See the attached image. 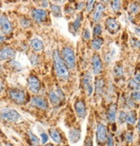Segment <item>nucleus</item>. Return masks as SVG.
I'll return each mask as SVG.
<instances>
[{
  "label": "nucleus",
  "mask_w": 140,
  "mask_h": 146,
  "mask_svg": "<svg viewBox=\"0 0 140 146\" xmlns=\"http://www.w3.org/2000/svg\"><path fill=\"white\" fill-rule=\"evenodd\" d=\"M53 61L57 77L62 80H67L69 78L68 69L63 62L61 57L60 56V53L56 50L53 52Z\"/></svg>",
  "instance_id": "f257e3e1"
},
{
  "label": "nucleus",
  "mask_w": 140,
  "mask_h": 146,
  "mask_svg": "<svg viewBox=\"0 0 140 146\" xmlns=\"http://www.w3.org/2000/svg\"><path fill=\"white\" fill-rule=\"evenodd\" d=\"M94 2L95 0H86V12H90L94 5Z\"/></svg>",
  "instance_id": "7c9ffc66"
},
{
  "label": "nucleus",
  "mask_w": 140,
  "mask_h": 146,
  "mask_svg": "<svg viewBox=\"0 0 140 146\" xmlns=\"http://www.w3.org/2000/svg\"><path fill=\"white\" fill-rule=\"evenodd\" d=\"M48 97H49V100L51 101V103L53 104L54 105H56V104H58L60 103L61 99L59 98V97L57 96V94L55 92V91H50Z\"/></svg>",
  "instance_id": "b1692460"
},
{
  "label": "nucleus",
  "mask_w": 140,
  "mask_h": 146,
  "mask_svg": "<svg viewBox=\"0 0 140 146\" xmlns=\"http://www.w3.org/2000/svg\"><path fill=\"white\" fill-rule=\"evenodd\" d=\"M75 110L77 116L83 119L86 116V105L82 100H77L75 103Z\"/></svg>",
  "instance_id": "ddd939ff"
},
{
  "label": "nucleus",
  "mask_w": 140,
  "mask_h": 146,
  "mask_svg": "<svg viewBox=\"0 0 140 146\" xmlns=\"http://www.w3.org/2000/svg\"><path fill=\"white\" fill-rule=\"evenodd\" d=\"M29 60H30V62H31V64H34V65H36V64H37L38 63H39V56H37V55H36V54H32L31 56L29 57Z\"/></svg>",
  "instance_id": "72a5a7b5"
},
{
  "label": "nucleus",
  "mask_w": 140,
  "mask_h": 146,
  "mask_svg": "<svg viewBox=\"0 0 140 146\" xmlns=\"http://www.w3.org/2000/svg\"><path fill=\"white\" fill-rule=\"evenodd\" d=\"M30 21L29 19H27V18H22L21 19V25L24 28H28L30 26Z\"/></svg>",
  "instance_id": "c9c22d12"
},
{
  "label": "nucleus",
  "mask_w": 140,
  "mask_h": 146,
  "mask_svg": "<svg viewBox=\"0 0 140 146\" xmlns=\"http://www.w3.org/2000/svg\"><path fill=\"white\" fill-rule=\"evenodd\" d=\"M138 11H139V5L137 2H134L130 6V9H129V11L131 14L132 15H136L138 13Z\"/></svg>",
  "instance_id": "a878e982"
},
{
  "label": "nucleus",
  "mask_w": 140,
  "mask_h": 146,
  "mask_svg": "<svg viewBox=\"0 0 140 146\" xmlns=\"http://www.w3.org/2000/svg\"><path fill=\"white\" fill-rule=\"evenodd\" d=\"M0 117L6 122H16L20 118V114L16 110L10 108H3L0 111Z\"/></svg>",
  "instance_id": "7ed1b4c3"
},
{
  "label": "nucleus",
  "mask_w": 140,
  "mask_h": 146,
  "mask_svg": "<svg viewBox=\"0 0 140 146\" xmlns=\"http://www.w3.org/2000/svg\"><path fill=\"white\" fill-rule=\"evenodd\" d=\"M104 11H105V6L103 5V4L99 3V4L96 5L95 11L93 14V21L94 22L97 23L101 19V17L104 14Z\"/></svg>",
  "instance_id": "2eb2a0df"
},
{
  "label": "nucleus",
  "mask_w": 140,
  "mask_h": 146,
  "mask_svg": "<svg viewBox=\"0 0 140 146\" xmlns=\"http://www.w3.org/2000/svg\"><path fill=\"white\" fill-rule=\"evenodd\" d=\"M91 62H92V68H93L94 74V75L99 74L103 70V65H102V61H101L99 55L94 54L92 57Z\"/></svg>",
  "instance_id": "9d476101"
},
{
  "label": "nucleus",
  "mask_w": 140,
  "mask_h": 146,
  "mask_svg": "<svg viewBox=\"0 0 140 146\" xmlns=\"http://www.w3.org/2000/svg\"><path fill=\"white\" fill-rule=\"evenodd\" d=\"M137 121V112L135 111H131L129 113L126 114V122H127L128 123L133 125L136 123Z\"/></svg>",
  "instance_id": "aec40b11"
},
{
  "label": "nucleus",
  "mask_w": 140,
  "mask_h": 146,
  "mask_svg": "<svg viewBox=\"0 0 140 146\" xmlns=\"http://www.w3.org/2000/svg\"><path fill=\"white\" fill-rule=\"evenodd\" d=\"M134 80H136L137 82L139 83V81H140V74H139V72H137V74H135V76H134Z\"/></svg>",
  "instance_id": "49530a36"
},
{
  "label": "nucleus",
  "mask_w": 140,
  "mask_h": 146,
  "mask_svg": "<svg viewBox=\"0 0 140 146\" xmlns=\"http://www.w3.org/2000/svg\"><path fill=\"white\" fill-rule=\"evenodd\" d=\"M84 6H85V5H84V4H83L82 2H80V3H79V4H78V6H77V10H78V11H80V10L81 11V10H82V9L84 8Z\"/></svg>",
  "instance_id": "de8ad7c7"
},
{
  "label": "nucleus",
  "mask_w": 140,
  "mask_h": 146,
  "mask_svg": "<svg viewBox=\"0 0 140 146\" xmlns=\"http://www.w3.org/2000/svg\"><path fill=\"white\" fill-rule=\"evenodd\" d=\"M128 85H129V87L130 88H131V89H133V90H139V83L138 82H137L136 80H134V79H132V80H130L129 81V84H128Z\"/></svg>",
  "instance_id": "473e14b6"
},
{
  "label": "nucleus",
  "mask_w": 140,
  "mask_h": 146,
  "mask_svg": "<svg viewBox=\"0 0 140 146\" xmlns=\"http://www.w3.org/2000/svg\"><path fill=\"white\" fill-rule=\"evenodd\" d=\"M6 146H14V145L11 144V143H6Z\"/></svg>",
  "instance_id": "603ef678"
},
{
  "label": "nucleus",
  "mask_w": 140,
  "mask_h": 146,
  "mask_svg": "<svg viewBox=\"0 0 140 146\" xmlns=\"http://www.w3.org/2000/svg\"><path fill=\"white\" fill-rule=\"evenodd\" d=\"M80 134L81 131L80 129H77V128H72L69 131V139L72 143H77L80 139Z\"/></svg>",
  "instance_id": "dca6fc26"
},
{
  "label": "nucleus",
  "mask_w": 140,
  "mask_h": 146,
  "mask_svg": "<svg viewBox=\"0 0 140 146\" xmlns=\"http://www.w3.org/2000/svg\"><path fill=\"white\" fill-rule=\"evenodd\" d=\"M31 104L36 106L37 108H40V109H43V110H46L48 108V101L43 98V97H38V96H36L32 98L31 99Z\"/></svg>",
  "instance_id": "4468645a"
},
{
  "label": "nucleus",
  "mask_w": 140,
  "mask_h": 146,
  "mask_svg": "<svg viewBox=\"0 0 140 146\" xmlns=\"http://www.w3.org/2000/svg\"><path fill=\"white\" fill-rule=\"evenodd\" d=\"M10 65L12 66V68H16V70H21V64H19V63H17V62H16V61H14V60H11V62H10Z\"/></svg>",
  "instance_id": "4c0bfd02"
},
{
  "label": "nucleus",
  "mask_w": 140,
  "mask_h": 146,
  "mask_svg": "<svg viewBox=\"0 0 140 146\" xmlns=\"http://www.w3.org/2000/svg\"><path fill=\"white\" fill-rule=\"evenodd\" d=\"M116 114H117V106L115 104H111L107 111V118L111 123H113L115 121Z\"/></svg>",
  "instance_id": "f3484780"
},
{
  "label": "nucleus",
  "mask_w": 140,
  "mask_h": 146,
  "mask_svg": "<svg viewBox=\"0 0 140 146\" xmlns=\"http://www.w3.org/2000/svg\"><path fill=\"white\" fill-rule=\"evenodd\" d=\"M126 139L129 143H131L132 141V134H131V132H127L126 134Z\"/></svg>",
  "instance_id": "37998d69"
},
{
  "label": "nucleus",
  "mask_w": 140,
  "mask_h": 146,
  "mask_svg": "<svg viewBox=\"0 0 140 146\" xmlns=\"http://www.w3.org/2000/svg\"><path fill=\"white\" fill-rule=\"evenodd\" d=\"M41 137H42V142L43 143H46L48 140V137L46 133H42L41 134Z\"/></svg>",
  "instance_id": "79ce46f5"
},
{
  "label": "nucleus",
  "mask_w": 140,
  "mask_h": 146,
  "mask_svg": "<svg viewBox=\"0 0 140 146\" xmlns=\"http://www.w3.org/2000/svg\"><path fill=\"white\" fill-rule=\"evenodd\" d=\"M105 87V81L102 78H97L95 81V90L98 94H101Z\"/></svg>",
  "instance_id": "412c9836"
},
{
  "label": "nucleus",
  "mask_w": 140,
  "mask_h": 146,
  "mask_svg": "<svg viewBox=\"0 0 140 146\" xmlns=\"http://www.w3.org/2000/svg\"><path fill=\"white\" fill-rule=\"evenodd\" d=\"M61 58L67 69L74 70L75 68V51L70 47H63L61 50Z\"/></svg>",
  "instance_id": "f03ea898"
},
{
  "label": "nucleus",
  "mask_w": 140,
  "mask_h": 146,
  "mask_svg": "<svg viewBox=\"0 0 140 146\" xmlns=\"http://www.w3.org/2000/svg\"><path fill=\"white\" fill-rule=\"evenodd\" d=\"M81 20H82V15H79L77 17H76V19L74 21L73 23V27H74V30L75 31H77L79 30V28L80 27V24H81Z\"/></svg>",
  "instance_id": "bb28decb"
},
{
  "label": "nucleus",
  "mask_w": 140,
  "mask_h": 146,
  "mask_svg": "<svg viewBox=\"0 0 140 146\" xmlns=\"http://www.w3.org/2000/svg\"><path fill=\"white\" fill-rule=\"evenodd\" d=\"M105 25H106L107 30L111 34H115L120 30V24L114 17H108L106 20Z\"/></svg>",
  "instance_id": "0eeeda50"
},
{
  "label": "nucleus",
  "mask_w": 140,
  "mask_h": 146,
  "mask_svg": "<svg viewBox=\"0 0 140 146\" xmlns=\"http://www.w3.org/2000/svg\"><path fill=\"white\" fill-rule=\"evenodd\" d=\"M104 44V39L102 38H95L93 41H92V48L94 50H99L102 45Z\"/></svg>",
  "instance_id": "4be33fe9"
},
{
  "label": "nucleus",
  "mask_w": 140,
  "mask_h": 146,
  "mask_svg": "<svg viewBox=\"0 0 140 146\" xmlns=\"http://www.w3.org/2000/svg\"><path fill=\"white\" fill-rule=\"evenodd\" d=\"M102 2H104V3H107V2H108V1H110V0H101Z\"/></svg>",
  "instance_id": "864d4df0"
},
{
  "label": "nucleus",
  "mask_w": 140,
  "mask_h": 146,
  "mask_svg": "<svg viewBox=\"0 0 140 146\" xmlns=\"http://www.w3.org/2000/svg\"><path fill=\"white\" fill-rule=\"evenodd\" d=\"M16 56V51L10 47H5L0 50V60H12Z\"/></svg>",
  "instance_id": "9b49d317"
},
{
  "label": "nucleus",
  "mask_w": 140,
  "mask_h": 146,
  "mask_svg": "<svg viewBox=\"0 0 140 146\" xmlns=\"http://www.w3.org/2000/svg\"><path fill=\"white\" fill-rule=\"evenodd\" d=\"M131 44L133 45V47H139V40L138 39H131Z\"/></svg>",
  "instance_id": "c03bdc74"
},
{
  "label": "nucleus",
  "mask_w": 140,
  "mask_h": 146,
  "mask_svg": "<svg viewBox=\"0 0 140 146\" xmlns=\"http://www.w3.org/2000/svg\"><path fill=\"white\" fill-rule=\"evenodd\" d=\"M31 15L33 19L37 23H43L48 17L47 11L43 9H35L32 11Z\"/></svg>",
  "instance_id": "1a4fd4ad"
},
{
  "label": "nucleus",
  "mask_w": 140,
  "mask_h": 146,
  "mask_svg": "<svg viewBox=\"0 0 140 146\" xmlns=\"http://www.w3.org/2000/svg\"><path fill=\"white\" fill-rule=\"evenodd\" d=\"M5 36H4L3 35L0 34V44L4 43V42H5Z\"/></svg>",
  "instance_id": "8fccbe9b"
},
{
  "label": "nucleus",
  "mask_w": 140,
  "mask_h": 146,
  "mask_svg": "<svg viewBox=\"0 0 140 146\" xmlns=\"http://www.w3.org/2000/svg\"><path fill=\"white\" fill-rule=\"evenodd\" d=\"M82 84L84 89L86 90L88 96H91L94 91V85H93V78L89 72H86L82 79Z\"/></svg>",
  "instance_id": "423d86ee"
},
{
  "label": "nucleus",
  "mask_w": 140,
  "mask_h": 146,
  "mask_svg": "<svg viewBox=\"0 0 140 146\" xmlns=\"http://www.w3.org/2000/svg\"><path fill=\"white\" fill-rule=\"evenodd\" d=\"M29 140H30V142L32 143L33 145H38L39 144L40 140H39V138L36 135H35L34 133L29 132Z\"/></svg>",
  "instance_id": "c756f323"
},
{
  "label": "nucleus",
  "mask_w": 140,
  "mask_h": 146,
  "mask_svg": "<svg viewBox=\"0 0 140 146\" xmlns=\"http://www.w3.org/2000/svg\"><path fill=\"white\" fill-rule=\"evenodd\" d=\"M137 36H139V28L138 27L137 28Z\"/></svg>",
  "instance_id": "3c124183"
},
{
  "label": "nucleus",
  "mask_w": 140,
  "mask_h": 146,
  "mask_svg": "<svg viewBox=\"0 0 140 146\" xmlns=\"http://www.w3.org/2000/svg\"><path fill=\"white\" fill-rule=\"evenodd\" d=\"M102 33V27L100 25L97 24L94 27V31H93V35L94 36H96V38H99V36L101 35Z\"/></svg>",
  "instance_id": "cd10ccee"
},
{
  "label": "nucleus",
  "mask_w": 140,
  "mask_h": 146,
  "mask_svg": "<svg viewBox=\"0 0 140 146\" xmlns=\"http://www.w3.org/2000/svg\"><path fill=\"white\" fill-rule=\"evenodd\" d=\"M84 146H93V139L91 137H87L85 141V143H84Z\"/></svg>",
  "instance_id": "ea45409f"
},
{
  "label": "nucleus",
  "mask_w": 140,
  "mask_h": 146,
  "mask_svg": "<svg viewBox=\"0 0 140 146\" xmlns=\"http://www.w3.org/2000/svg\"><path fill=\"white\" fill-rule=\"evenodd\" d=\"M131 98L134 101H139L140 100V94L138 92V90H135L134 92L131 94Z\"/></svg>",
  "instance_id": "e433bc0d"
},
{
  "label": "nucleus",
  "mask_w": 140,
  "mask_h": 146,
  "mask_svg": "<svg viewBox=\"0 0 140 146\" xmlns=\"http://www.w3.org/2000/svg\"><path fill=\"white\" fill-rule=\"evenodd\" d=\"M12 31H13V25H12L11 22L5 16H4V15L0 16V31H1L3 34L8 35L10 33H11Z\"/></svg>",
  "instance_id": "39448f33"
},
{
  "label": "nucleus",
  "mask_w": 140,
  "mask_h": 146,
  "mask_svg": "<svg viewBox=\"0 0 140 146\" xmlns=\"http://www.w3.org/2000/svg\"><path fill=\"white\" fill-rule=\"evenodd\" d=\"M56 94H57V96L59 97V98H60V99H62V98H64V94H63L62 90H61V89L60 87H57V90H56Z\"/></svg>",
  "instance_id": "a19ab883"
},
{
  "label": "nucleus",
  "mask_w": 140,
  "mask_h": 146,
  "mask_svg": "<svg viewBox=\"0 0 140 146\" xmlns=\"http://www.w3.org/2000/svg\"><path fill=\"white\" fill-rule=\"evenodd\" d=\"M65 146H67V145H65Z\"/></svg>",
  "instance_id": "6e6d98bb"
},
{
  "label": "nucleus",
  "mask_w": 140,
  "mask_h": 146,
  "mask_svg": "<svg viewBox=\"0 0 140 146\" xmlns=\"http://www.w3.org/2000/svg\"><path fill=\"white\" fill-rule=\"evenodd\" d=\"M45 146H54L53 144H51V143H48V144H47V145H45Z\"/></svg>",
  "instance_id": "5fc2aeb1"
},
{
  "label": "nucleus",
  "mask_w": 140,
  "mask_h": 146,
  "mask_svg": "<svg viewBox=\"0 0 140 146\" xmlns=\"http://www.w3.org/2000/svg\"><path fill=\"white\" fill-rule=\"evenodd\" d=\"M30 45L33 48V50L36 51H41L43 49V43L42 42V40H40L38 38L32 39L30 42Z\"/></svg>",
  "instance_id": "a211bd4d"
},
{
  "label": "nucleus",
  "mask_w": 140,
  "mask_h": 146,
  "mask_svg": "<svg viewBox=\"0 0 140 146\" xmlns=\"http://www.w3.org/2000/svg\"><path fill=\"white\" fill-rule=\"evenodd\" d=\"M5 89V85H4V83L2 82V80H0V92H2Z\"/></svg>",
  "instance_id": "09e8293b"
},
{
  "label": "nucleus",
  "mask_w": 140,
  "mask_h": 146,
  "mask_svg": "<svg viewBox=\"0 0 140 146\" xmlns=\"http://www.w3.org/2000/svg\"><path fill=\"white\" fill-rule=\"evenodd\" d=\"M42 6L43 8H48L49 6V2L48 0H42Z\"/></svg>",
  "instance_id": "a18cd8bd"
},
{
  "label": "nucleus",
  "mask_w": 140,
  "mask_h": 146,
  "mask_svg": "<svg viewBox=\"0 0 140 146\" xmlns=\"http://www.w3.org/2000/svg\"><path fill=\"white\" fill-rule=\"evenodd\" d=\"M107 146H114L113 138L112 135H108V137H107Z\"/></svg>",
  "instance_id": "58836bf2"
},
{
  "label": "nucleus",
  "mask_w": 140,
  "mask_h": 146,
  "mask_svg": "<svg viewBox=\"0 0 140 146\" xmlns=\"http://www.w3.org/2000/svg\"><path fill=\"white\" fill-rule=\"evenodd\" d=\"M107 128L103 123H99L97 126V141L99 143H104L107 141Z\"/></svg>",
  "instance_id": "f8f14e48"
},
{
  "label": "nucleus",
  "mask_w": 140,
  "mask_h": 146,
  "mask_svg": "<svg viewBox=\"0 0 140 146\" xmlns=\"http://www.w3.org/2000/svg\"><path fill=\"white\" fill-rule=\"evenodd\" d=\"M8 94L10 98L16 104H23L26 99L25 91L21 89L12 88L9 90Z\"/></svg>",
  "instance_id": "20e7f679"
},
{
  "label": "nucleus",
  "mask_w": 140,
  "mask_h": 146,
  "mask_svg": "<svg viewBox=\"0 0 140 146\" xmlns=\"http://www.w3.org/2000/svg\"><path fill=\"white\" fill-rule=\"evenodd\" d=\"M49 136L51 137L52 140H53L55 143H61V141H62L61 134H60L56 129H50V130H49Z\"/></svg>",
  "instance_id": "6ab92c4d"
},
{
  "label": "nucleus",
  "mask_w": 140,
  "mask_h": 146,
  "mask_svg": "<svg viewBox=\"0 0 140 146\" xmlns=\"http://www.w3.org/2000/svg\"><path fill=\"white\" fill-rule=\"evenodd\" d=\"M124 74V70L122 65H117L114 67V75L116 77H122Z\"/></svg>",
  "instance_id": "c85d7f7f"
},
{
  "label": "nucleus",
  "mask_w": 140,
  "mask_h": 146,
  "mask_svg": "<svg viewBox=\"0 0 140 146\" xmlns=\"http://www.w3.org/2000/svg\"><path fill=\"white\" fill-rule=\"evenodd\" d=\"M126 113L124 112V111H121L119 113V116H118V123H123L126 122Z\"/></svg>",
  "instance_id": "f704fd0d"
},
{
  "label": "nucleus",
  "mask_w": 140,
  "mask_h": 146,
  "mask_svg": "<svg viewBox=\"0 0 140 146\" xmlns=\"http://www.w3.org/2000/svg\"><path fill=\"white\" fill-rule=\"evenodd\" d=\"M51 12L53 14V16L55 17H61V7L59 5H51Z\"/></svg>",
  "instance_id": "5701e85b"
},
{
  "label": "nucleus",
  "mask_w": 140,
  "mask_h": 146,
  "mask_svg": "<svg viewBox=\"0 0 140 146\" xmlns=\"http://www.w3.org/2000/svg\"><path fill=\"white\" fill-rule=\"evenodd\" d=\"M28 86L32 92L37 93L41 89V82L37 77L30 75L28 78Z\"/></svg>",
  "instance_id": "6e6552de"
},
{
  "label": "nucleus",
  "mask_w": 140,
  "mask_h": 146,
  "mask_svg": "<svg viewBox=\"0 0 140 146\" xmlns=\"http://www.w3.org/2000/svg\"><path fill=\"white\" fill-rule=\"evenodd\" d=\"M82 38H83V39L85 41H88L90 39V38H91V33H90V31H89L88 28H87V29L86 28L84 29L83 33H82Z\"/></svg>",
  "instance_id": "2f4dec72"
},
{
  "label": "nucleus",
  "mask_w": 140,
  "mask_h": 146,
  "mask_svg": "<svg viewBox=\"0 0 140 146\" xmlns=\"http://www.w3.org/2000/svg\"><path fill=\"white\" fill-rule=\"evenodd\" d=\"M111 7L113 11H115V12L119 11L120 8H121V0H112Z\"/></svg>",
  "instance_id": "393cba45"
}]
</instances>
